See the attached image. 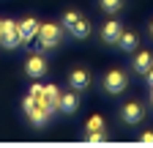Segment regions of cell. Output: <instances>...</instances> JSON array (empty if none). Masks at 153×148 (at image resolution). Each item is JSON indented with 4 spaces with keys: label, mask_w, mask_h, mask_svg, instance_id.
<instances>
[{
    "label": "cell",
    "mask_w": 153,
    "mask_h": 148,
    "mask_svg": "<svg viewBox=\"0 0 153 148\" xmlns=\"http://www.w3.org/2000/svg\"><path fill=\"white\" fill-rule=\"evenodd\" d=\"M60 36H63V30H60V25H52V22H44V25H38V47L41 49H55L57 44H60Z\"/></svg>",
    "instance_id": "6da1fadb"
},
{
    "label": "cell",
    "mask_w": 153,
    "mask_h": 148,
    "mask_svg": "<svg viewBox=\"0 0 153 148\" xmlns=\"http://www.w3.org/2000/svg\"><path fill=\"white\" fill-rule=\"evenodd\" d=\"M22 110L27 113V118H30V123H33V126H44V123L49 121V110H47L41 102H36L33 96L22 99Z\"/></svg>",
    "instance_id": "7a4b0ae2"
},
{
    "label": "cell",
    "mask_w": 153,
    "mask_h": 148,
    "mask_svg": "<svg viewBox=\"0 0 153 148\" xmlns=\"http://www.w3.org/2000/svg\"><path fill=\"white\" fill-rule=\"evenodd\" d=\"M19 44V22L14 19H3V30H0V47H6V49H16Z\"/></svg>",
    "instance_id": "3957f363"
},
{
    "label": "cell",
    "mask_w": 153,
    "mask_h": 148,
    "mask_svg": "<svg viewBox=\"0 0 153 148\" xmlns=\"http://www.w3.org/2000/svg\"><path fill=\"white\" fill-rule=\"evenodd\" d=\"M126 85H128V77H126L123 69L107 71V77H104V90H107V93H123Z\"/></svg>",
    "instance_id": "277c9868"
},
{
    "label": "cell",
    "mask_w": 153,
    "mask_h": 148,
    "mask_svg": "<svg viewBox=\"0 0 153 148\" xmlns=\"http://www.w3.org/2000/svg\"><path fill=\"white\" fill-rule=\"evenodd\" d=\"M142 118H145V107H142V104H137V102L123 104V110H120V121H123L126 126H137Z\"/></svg>",
    "instance_id": "5b68a950"
},
{
    "label": "cell",
    "mask_w": 153,
    "mask_h": 148,
    "mask_svg": "<svg viewBox=\"0 0 153 148\" xmlns=\"http://www.w3.org/2000/svg\"><path fill=\"white\" fill-rule=\"evenodd\" d=\"M25 74L30 80H41L44 74H47V61H44V55L41 52H36L27 58V66H25Z\"/></svg>",
    "instance_id": "8992f818"
},
{
    "label": "cell",
    "mask_w": 153,
    "mask_h": 148,
    "mask_svg": "<svg viewBox=\"0 0 153 148\" xmlns=\"http://www.w3.org/2000/svg\"><path fill=\"white\" fill-rule=\"evenodd\" d=\"M38 25H41V22L33 19V16L22 19V22H19V41H22V44H30L36 36H38Z\"/></svg>",
    "instance_id": "52a82bcc"
},
{
    "label": "cell",
    "mask_w": 153,
    "mask_h": 148,
    "mask_svg": "<svg viewBox=\"0 0 153 148\" xmlns=\"http://www.w3.org/2000/svg\"><path fill=\"white\" fill-rule=\"evenodd\" d=\"M68 85H71V90H88V85H90L88 69H74L68 74Z\"/></svg>",
    "instance_id": "ba28073f"
},
{
    "label": "cell",
    "mask_w": 153,
    "mask_h": 148,
    "mask_svg": "<svg viewBox=\"0 0 153 148\" xmlns=\"http://www.w3.org/2000/svg\"><path fill=\"white\" fill-rule=\"evenodd\" d=\"M120 33H123V25L115 22V19H109V22L101 28V41H104V44H118Z\"/></svg>",
    "instance_id": "9c48e42d"
},
{
    "label": "cell",
    "mask_w": 153,
    "mask_h": 148,
    "mask_svg": "<svg viewBox=\"0 0 153 148\" xmlns=\"http://www.w3.org/2000/svg\"><path fill=\"white\" fill-rule=\"evenodd\" d=\"M76 107H79V96H76V90H68V93H60V104H57V110L66 115L76 113Z\"/></svg>",
    "instance_id": "30bf717a"
},
{
    "label": "cell",
    "mask_w": 153,
    "mask_h": 148,
    "mask_svg": "<svg viewBox=\"0 0 153 148\" xmlns=\"http://www.w3.org/2000/svg\"><path fill=\"white\" fill-rule=\"evenodd\" d=\"M118 47H120L123 52H134V49L140 47V36L134 33V30H123L120 39H118Z\"/></svg>",
    "instance_id": "8fae6325"
},
{
    "label": "cell",
    "mask_w": 153,
    "mask_h": 148,
    "mask_svg": "<svg viewBox=\"0 0 153 148\" xmlns=\"http://www.w3.org/2000/svg\"><path fill=\"white\" fill-rule=\"evenodd\" d=\"M41 104L49 110V113H52V110H57V104H60V90H57L55 85H47V88H44V99H41Z\"/></svg>",
    "instance_id": "7c38bea8"
},
{
    "label": "cell",
    "mask_w": 153,
    "mask_h": 148,
    "mask_svg": "<svg viewBox=\"0 0 153 148\" xmlns=\"http://www.w3.org/2000/svg\"><path fill=\"white\" fill-rule=\"evenodd\" d=\"M153 69V55L150 52H137V58H134V71H137V74H148Z\"/></svg>",
    "instance_id": "4fadbf2b"
},
{
    "label": "cell",
    "mask_w": 153,
    "mask_h": 148,
    "mask_svg": "<svg viewBox=\"0 0 153 148\" xmlns=\"http://www.w3.org/2000/svg\"><path fill=\"white\" fill-rule=\"evenodd\" d=\"M68 33L74 36V39H88V36H90V22L79 16V19L71 25V30H68Z\"/></svg>",
    "instance_id": "5bb4252c"
},
{
    "label": "cell",
    "mask_w": 153,
    "mask_h": 148,
    "mask_svg": "<svg viewBox=\"0 0 153 148\" xmlns=\"http://www.w3.org/2000/svg\"><path fill=\"white\" fill-rule=\"evenodd\" d=\"M99 6H101L107 14H115V11L123 8V0H99Z\"/></svg>",
    "instance_id": "9a60e30c"
},
{
    "label": "cell",
    "mask_w": 153,
    "mask_h": 148,
    "mask_svg": "<svg viewBox=\"0 0 153 148\" xmlns=\"http://www.w3.org/2000/svg\"><path fill=\"white\" fill-rule=\"evenodd\" d=\"M107 137H109V135L104 132V129H99V132H85V140H88V143H104Z\"/></svg>",
    "instance_id": "2e32d148"
},
{
    "label": "cell",
    "mask_w": 153,
    "mask_h": 148,
    "mask_svg": "<svg viewBox=\"0 0 153 148\" xmlns=\"http://www.w3.org/2000/svg\"><path fill=\"white\" fill-rule=\"evenodd\" d=\"M27 96H33L36 102H41V99H44V85H41V82H33V85H30V93H27Z\"/></svg>",
    "instance_id": "e0dca14e"
},
{
    "label": "cell",
    "mask_w": 153,
    "mask_h": 148,
    "mask_svg": "<svg viewBox=\"0 0 153 148\" xmlns=\"http://www.w3.org/2000/svg\"><path fill=\"white\" fill-rule=\"evenodd\" d=\"M99 129H104V118L101 115H93L88 121V132H99Z\"/></svg>",
    "instance_id": "ac0fdd59"
},
{
    "label": "cell",
    "mask_w": 153,
    "mask_h": 148,
    "mask_svg": "<svg viewBox=\"0 0 153 148\" xmlns=\"http://www.w3.org/2000/svg\"><path fill=\"white\" fill-rule=\"evenodd\" d=\"M76 19H79V14H76V11H66V14H63V28L71 30V25H74Z\"/></svg>",
    "instance_id": "d6986e66"
},
{
    "label": "cell",
    "mask_w": 153,
    "mask_h": 148,
    "mask_svg": "<svg viewBox=\"0 0 153 148\" xmlns=\"http://www.w3.org/2000/svg\"><path fill=\"white\" fill-rule=\"evenodd\" d=\"M140 140H142V143H153V132H142Z\"/></svg>",
    "instance_id": "ffe728a7"
},
{
    "label": "cell",
    "mask_w": 153,
    "mask_h": 148,
    "mask_svg": "<svg viewBox=\"0 0 153 148\" xmlns=\"http://www.w3.org/2000/svg\"><path fill=\"white\" fill-rule=\"evenodd\" d=\"M145 77H148V82H150V85H153V69H150V71H148V74H145Z\"/></svg>",
    "instance_id": "44dd1931"
},
{
    "label": "cell",
    "mask_w": 153,
    "mask_h": 148,
    "mask_svg": "<svg viewBox=\"0 0 153 148\" xmlns=\"http://www.w3.org/2000/svg\"><path fill=\"white\" fill-rule=\"evenodd\" d=\"M150 102H153V85H150Z\"/></svg>",
    "instance_id": "7402d4cb"
},
{
    "label": "cell",
    "mask_w": 153,
    "mask_h": 148,
    "mask_svg": "<svg viewBox=\"0 0 153 148\" xmlns=\"http://www.w3.org/2000/svg\"><path fill=\"white\" fill-rule=\"evenodd\" d=\"M150 36H153V22H150Z\"/></svg>",
    "instance_id": "603a6c76"
},
{
    "label": "cell",
    "mask_w": 153,
    "mask_h": 148,
    "mask_svg": "<svg viewBox=\"0 0 153 148\" xmlns=\"http://www.w3.org/2000/svg\"><path fill=\"white\" fill-rule=\"evenodd\" d=\"M0 30H3V19H0Z\"/></svg>",
    "instance_id": "cb8c5ba5"
}]
</instances>
